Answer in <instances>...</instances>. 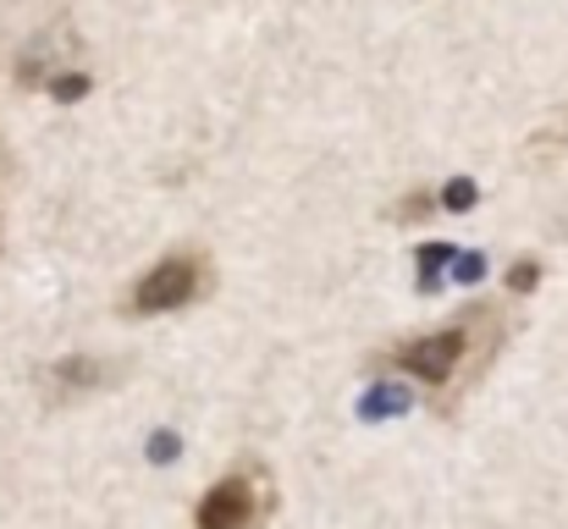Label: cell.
I'll list each match as a JSON object with an SVG mask.
<instances>
[{
    "mask_svg": "<svg viewBox=\"0 0 568 529\" xmlns=\"http://www.w3.org/2000/svg\"><path fill=\"white\" fill-rule=\"evenodd\" d=\"M503 343H508V315H503L497 304H469L458 321H447V326H436V332L397 337V343L376 348L371 369L408 375L419 391L436 397L442 414H453V408L475 391V380L491 369V358L503 353Z\"/></svg>",
    "mask_w": 568,
    "mask_h": 529,
    "instance_id": "1",
    "label": "cell"
},
{
    "mask_svg": "<svg viewBox=\"0 0 568 529\" xmlns=\"http://www.w3.org/2000/svg\"><path fill=\"white\" fill-rule=\"evenodd\" d=\"M210 293V254L204 248H172L161 254L122 298L128 321H150V315H178Z\"/></svg>",
    "mask_w": 568,
    "mask_h": 529,
    "instance_id": "2",
    "label": "cell"
},
{
    "mask_svg": "<svg viewBox=\"0 0 568 529\" xmlns=\"http://www.w3.org/2000/svg\"><path fill=\"white\" fill-rule=\"evenodd\" d=\"M271 513H276V486L265 464L248 458L204 491V502L193 508V529H260Z\"/></svg>",
    "mask_w": 568,
    "mask_h": 529,
    "instance_id": "3",
    "label": "cell"
},
{
    "mask_svg": "<svg viewBox=\"0 0 568 529\" xmlns=\"http://www.w3.org/2000/svg\"><path fill=\"white\" fill-rule=\"evenodd\" d=\"M116 375H122L116 364H105V358H94V353H72V358H55V364L44 369V391H50L55 403H67V397H89V391L111 386Z\"/></svg>",
    "mask_w": 568,
    "mask_h": 529,
    "instance_id": "4",
    "label": "cell"
},
{
    "mask_svg": "<svg viewBox=\"0 0 568 529\" xmlns=\"http://www.w3.org/2000/svg\"><path fill=\"white\" fill-rule=\"evenodd\" d=\"M430 210H436V199H430L425 187H408V193H403V199H397L386 215H392L397 226H414V221H419V215H430Z\"/></svg>",
    "mask_w": 568,
    "mask_h": 529,
    "instance_id": "5",
    "label": "cell"
},
{
    "mask_svg": "<svg viewBox=\"0 0 568 529\" xmlns=\"http://www.w3.org/2000/svg\"><path fill=\"white\" fill-rule=\"evenodd\" d=\"M536 282H541V260H519V271L508 276V287H514V293H530Z\"/></svg>",
    "mask_w": 568,
    "mask_h": 529,
    "instance_id": "6",
    "label": "cell"
},
{
    "mask_svg": "<svg viewBox=\"0 0 568 529\" xmlns=\"http://www.w3.org/2000/svg\"><path fill=\"white\" fill-rule=\"evenodd\" d=\"M89 89V78H55V100H78Z\"/></svg>",
    "mask_w": 568,
    "mask_h": 529,
    "instance_id": "7",
    "label": "cell"
},
{
    "mask_svg": "<svg viewBox=\"0 0 568 529\" xmlns=\"http://www.w3.org/2000/svg\"><path fill=\"white\" fill-rule=\"evenodd\" d=\"M447 204H453V210L475 204V182H453V187H447Z\"/></svg>",
    "mask_w": 568,
    "mask_h": 529,
    "instance_id": "8",
    "label": "cell"
},
{
    "mask_svg": "<svg viewBox=\"0 0 568 529\" xmlns=\"http://www.w3.org/2000/svg\"><path fill=\"white\" fill-rule=\"evenodd\" d=\"M150 458H155V464H161V458H178V436H155Z\"/></svg>",
    "mask_w": 568,
    "mask_h": 529,
    "instance_id": "9",
    "label": "cell"
},
{
    "mask_svg": "<svg viewBox=\"0 0 568 529\" xmlns=\"http://www.w3.org/2000/svg\"><path fill=\"white\" fill-rule=\"evenodd\" d=\"M0 243H6V210H0Z\"/></svg>",
    "mask_w": 568,
    "mask_h": 529,
    "instance_id": "10",
    "label": "cell"
}]
</instances>
